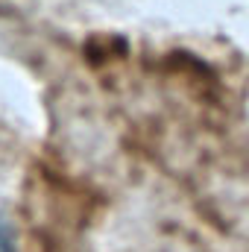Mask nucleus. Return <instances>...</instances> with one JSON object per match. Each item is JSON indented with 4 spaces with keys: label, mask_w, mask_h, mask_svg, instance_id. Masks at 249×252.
I'll use <instances>...</instances> for the list:
<instances>
[{
    "label": "nucleus",
    "mask_w": 249,
    "mask_h": 252,
    "mask_svg": "<svg viewBox=\"0 0 249 252\" xmlns=\"http://www.w3.org/2000/svg\"><path fill=\"white\" fill-rule=\"evenodd\" d=\"M0 252H12V235H9V226L0 214Z\"/></svg>",
    "instance_id": "1"
}]
</instances>
